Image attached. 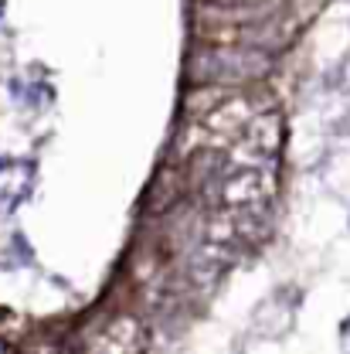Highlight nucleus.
I'll return each mask as SVG.
<instances>
[{
  "label": "nucleus",
  "instance_id": "nucleus-1",
  "mask_svg": "<svg viewBox=\"0 0 350 354\" xmlns=\"http://www.w3.org/2000/svg\"><path fill=\"white\" fill-rule=\"evenodd\" d=\"M224 3H249V0H224Z\"/></svg>",
  "mask_w": 350,
  "mask_h": 354
}]
</instances>
